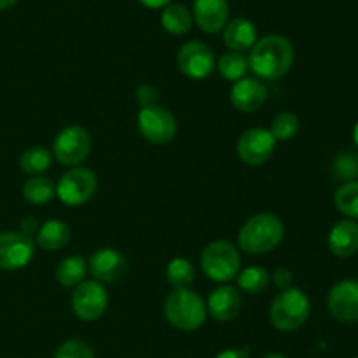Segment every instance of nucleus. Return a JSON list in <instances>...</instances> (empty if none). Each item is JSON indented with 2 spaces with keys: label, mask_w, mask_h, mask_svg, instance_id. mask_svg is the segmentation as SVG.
Returning a JSON list of instances; mask_svg holds the SVG:
<instances>
[{
  "label": "nucleus",
  "mask_w": 358,
  "mask_h": 358,
  "mask_svg": "<svg viewBox=\"0 0 358 358\" xmlns=\"http://www.w3.org/2000/svg\"><path fill=\"white\" fill-rule=\"evenodd\" d=\"M194 266L185 257H175L166 266V280L173 290L189 289L194 282Z\"/></svg>",
  "instance_id": "a878e982"
},
{
  "label": "nucleus",
  "mask_w": 358,
  "mask_h": 358,
  "mask_svg": "<svg viewBox=\"0 0 358 358\" xmlns=\"http://www.w3.org/2000/svg\"><path fill=\"white\" fill-rule=\"evenodd\" d=\"M264 358H287L285 355H282V353H271V355L264 357Z\"/></svg>",
  "instance_id": "58836bf2"
},
{
  "label": "nucleus",
  "mask_w": 358,
  "mask_h": 358,
  "mask_svg": "<svg viewBox=\"0 0 358 358\" xmlns=\"http://www.w3.org/2000/svg\"><path fill=\"white\" fill-rule=\"evenodd\" d=\"M329 313L343 324L358 322V282L341 280L331 289L327 296Z\"/></svg>",
  "instance_id": "ddd939ff"
},
{
  "label": "nucleus",
  "mask_w": 358,
  "mask_h": 358,
  "mask_svg": "<svg viewBox=\"0 0 358 358\" xmlns=\"http://www.w3.org/2000/svg\"><path fill=\"white\" fill-rule=\"evenodd\" d=\"M299 117L296 114H292V112H282V114L273 117L269 133H271L276 142H289V140H292L299 133Z\"/></svg>",
  "instance_id": "cd10ccee"
},
{
  "label": "nucleus",
  "mask_w": 358,
  "mask_h": 358,
  "mask_svg": "<svg viewBox=\"0 0 358 358\" xmlns=\"http://www.w3.org/2000/svg\"><path fill=\"white\" fill-rule=\"evenodd\" d=\"M91 150V136L80 126H66L52 142V156L63 166H79Z\"/></svg>",
  "instance_id": "0eeeda50"
},
{
  "label": "nucleus",
  "mask_w": 358,
  "mask_h": 358,
  "mask_svg": "<svg viewBox=\"0 0 358 358\" xmlns=\"http://www.w3.org/2000/svg\"><path fill=\"white\" fill-rule=\"evenodd\" d=\"M52 163V152L45 147H30L20 157L21 170L31 177H41V173L48 171Z\"/></svg>",
  "instance_id": "5701e85b"
},
{
  "label": "nucleus",
  "mask_w": 358,
  "mask_h": 358,
  "mask_svg": "<svg viewBox=\"0 0 358 358\" xmlns=\"http://www.w3.org/2000/svg\"><path fill=\"white\" fill-rule=\"evenodd\" d=\"M224 41L226 45L234 52H243L254 48L257 42L255 24L247 17H236L224 27Z\"/></svg>",
  "instance_id": "6ab92c4d"
},
{
  "label": "nucleus",
  "mask_w": 358,
  "mask_h": 358,
  "mask_svg": "<svg viewBox=\"0 0 358 358\" xmlns=\"http://www.w3.org/2000/svg\"><path fill=\"white\" fill-rule=\"evenodd\" d=\"M229 16L227 0H194V20L206 34L222 30Z\"/></svg>",
  "instance_id": "f3484780"
},
{
  "label": "nucleus",
  "mask_w": 358,
  "mask_h": 358,
  "mask_svg": "<svg viewBox=\"0 0 358 358\" xmlns=\"http://www.w3.org/2000/svg\"><path fill=\"white\" fill-rule=\"evenodd\" d=\"M56 196V184L48 177H31L23 185V198L30 205H45Z\"/></svg>",
  "instance_id": "b1692460"
},
{
  "label": "nucleus",
  "mask_w": 358,
  "mask_h": 358,
  "mask_svg": "<svg viewBox=\"0 0 358 358\" xmlns=\"http://www.w3.org/2000/svg\"><path fill=\"white\" fill-rule=\"evenodd\" d=\"M241 304H243V301H241L238 289L231 285H220L210 294L206 311L217 322H231L240 315Z\"/></svg>",
  "instance_id": "dca6fc26"
},
{
  "label": "nucleus",
  "mask_w": 358,
  "mask_h": 358,
  "mask_svg": "<svg viewBox=\"0 0 358 358\" xmlns=\"http://www.w3.org/2000/svg\"><path fill=\"white\" fill-rule=\"evenodd\" d=\"M329 250L339 259H348L358 252V222L339 220L329 233Z\"/></svg>",
  "instance_id": "a211bd4d"
},
{
  "label": "nucleus",
  "mask_w": 358,
  "mask_h": 358,
  "mask_svg": "<svg viewBox=\"0 0 358 358\" xmlns=\"http://www.w3.org/2000/svg\"><path fill=\"white\" fill-rule=\"evenodd\" d=\"M206 303L191 289L173 290L164 301V317L178 331H196L206 320Z\"/></svg>",
  "instance_id": "7ed1b4c3"
},
{
  "label": "nucleus",
  "mask_w": 358,
  "mask_h": 358,
  "mask_svg": "<svg viewBox=\"0 0 358 358\" xmlns=\"http://www.w3.org/2000/svg\"><path fill=\"white\" fill-rule=\"evenodd\" d=\"M55 358H94L93 350L90 348V345H86L84 341H66L56 350Z\"/></svg>",
  "instance_id": "7c9ffc66"
},
{
  "label": "nucleus",
  "mask_w": 358,
  "mask_h": 358,
  "mask_svg": "<svg viewBox=\"0 0 358 358\" xmlns=\"http://www.w3.org/2000/svg\"><path fill=\"white\" fill-rule=\"evenodd\" d=\"M38 220L35 219V217H23L20 222V233L27 234V236H34V234H37L38 231Z\"/></svg>",
  "instance_id": "72a5a7b5"
},
{
  "label": "nucleus",
  "mask_w": 358,
  "mask_h": 358,
  "mask_svg": "<svg viewBox=\"0 0 358 358\" xmlns=\"http://www.w3.org/2000/svg\"><path fill=\"white\" fill-rule=\"evenodd\" d=\"M136 126L138 131L147 142L156 143V145H164L171 142L177 135V119L168 108L159 107H147L138 112L136 117Z\"/></svg>",
  "instance_id": "6e6552de"
},
{
  "label": "nucleus",
  "mask_w": 358,
  "mask_h": 358,
  "mask_svg": "<svg viewBox=\"0 0 358 358\" xmlns=\"http://www.w3.org/2000/svg\"><path fill=\"white\" fill-rule=\"evenodd\" d=\"M355 358H358V357H355Z\"/></svg>",
  "instance_id": "ea45409f"
},
{
  "label": "nucleus",
  "mask_w": 358,
  "mask_h": 358,
  "mask_svg": "<svg viewBox=\"0 0 358 358\" xmlns=\"http://www.w3.org/2000/svg\"><path fill=\"white\" fill-rule=\"evenodd\" d=\"M135 100L142 108L147 107H156L159 101V91L152 86V84H142L138 90L135 91Z\"/></svg>",
  "instance_id": "2f4dec72"
},
{
  "label": "nucleus",
  "mask_w": 358,
  "mask_h": 358,
  "mask_svg": "<svg viewBox=\"0 0 358 358\" xmlns=\"http://www.w3.org/2000/svg\"><path fill=\"white\" fill-rule=\"evenodd\" d=\"M231 105L238 112L252 114L257 112L268 100V87L257 77H243L231 86L229 91Z\"/></svg>",
  "instance_id": "4468645a"
},
{
  "label": "nucleus",
  "mask_w": 358,
  "mask_h": 358,
  "mask_svg": "<svg viewBox=\"0 0 358 358\" xmlns=\"http://www.w3.org/2000/svg\"><path fill=\"white\" fill-rule=\"evenodd\" d=\"M177 65L185 77L201 80L206 79L215 69V56L205 42L189 41L178 49Z\"/></svg>",
  "instance_id": "9b49d317"
},
{
  "label": "nucleus",
  "mask_w": 358,
  "mask_h": 358,
  "mask_svg": "<svg viewBox=\"0 0 358 358\" xmlns=\"http://www.w3.org/2000/svg\"><path fill=\"white\" fill-rule=\"evenodd\" d=\"M91 276L100 283H114L122 276L126 269V257L119 250L110 247L98 248L87 261Z\"/></svg>",
  "instance_id": "2eb2a0df"
},
{
  "label": "nucleus",
  "mask_w": 358,
  "mask_h": 358,
  "mask_svg": "<svg viewBox=\"0 0 358 358\" xmlns=\"http://www.w3.org/2000/svg\"><path fill=\"white\" fill-rule=\"evenodd\" d=\"M238 289L245 294H250V296H257V294L264 292L269 287V273L264 268H259V266H250V268L243 269L241 273H238L236 276Z\"/></svg>",
  "instance_id": "393cba45"
},
{
  "label": "nucleus",
  "mask_w": 358,
  "mask_h": 358,
  "mask_svg": "<svg viewBox=\"0 0 358 358\" xmlns=\"http://www.w3.org/2000/svg\"><path fill=\"white\" fill-rule=\"evenodd\" d=\"M217 70H219L220 76L226 80H231V83H236V80L247 77L248 69V58L241 52L229 51L226 55L220 56L219 62L215 63Z\"/></svg>",
  "instance_id": "bb28decb"
},
{
  "label": "nucleus",
  "mask_w": 358,
  "mask_h": 358,
  "mask_svg": "<svg viewBox=\"0 0 358 358\" xmlns=\"http://www.w3.org/2000/svg\"><path fill=\"white\" fill-rule=\"evenodd\" d=\"M241 257L238 248L226 240H217L206 245L201 254V269L210 280L229 283L238 276Z\"/></svg>",
  "instance_id": "39448f33"
},
{
  "label": "nucleus",
  "mask_w": 358,
  "mask_h": 358,
  "mask_svg": "<svg viewBox=\"0 0 358 358\" xmlns=\"http://www.w3.org/2000/svg\"><path fill=\"white\" fill-rule=\"evenodd\" d=\"M215 358H250V353L245 348H229L220 352Z\"/></svg>",
  "instance_id": "f704fd0d"
},
{
  "label": "nucleus",
  "mask_w": 358,
  "mask_h": 358,
  "mask_svg": "<svg viewBox=\"0 0 358 358\" xmlns=\"http://www.w3.org/2000/svg\"><path fill=\"white\" fill-rule=\"evenodd\" d=\"M98 189L94 171L84 166H73L59 177L56 184V196L66 206H80L93 199Z\"/></svg>",
  "instance_id": "423d86ee"
},
{
  "label": "nucleus",
  "mask_w": 358,
  "mask_h": 358,
  "mask_svg": "<svg viewBox=\"0 0 358 358\" xmlns=\"http://www.w3.org/2000/svg\"><path fill=\"white\" fill-rule=\"evenodd\" d=\"M353 143H355V147L358 149V122L355 124V128H353Z\"/></svg>",
  "instance_id": "4c0bfd02"
},
{
  "label": "nucleus",
  "mask_w": 358,
  "mask_h": 358,
  "mask_svg": "<svg viewBox=\"0 0 358 358\" xmlns=\"http://www.w3.org/2000/svg\"><path fill=\"white\" fill-rule=\"evenodd\" d=\"M87 273V261L80 255L65 257L56 268V280L62 287H77L84 282Z\"/></svg>",
  "instance_id": "412c9836"
},
{
  "label": "nucleus",
  "mask_w": 358,
  "mask_h": 358,
  "mask_svg": "<svg viewBox=\"0 0 358 358\" xmlns=\"http://www.w3.org/2000/svg\"><path fill=\"white\" fill-rule=\"evenodd\" d=\"M332 173L343 184L346 182L358 180V154L352 150H343L336 156L334 164H332Z\"/></svg>",
  "instance_id": "c756f323"
},
{
  "label": "nucleus",
  "mask_w": 358,
  "mask_h": 358,
  "mask_svg": "<svg viewBox=\"0 0 358 358\" xmlns=\"http://www.w3.org/2000/svg\"><path fill=\"white\" fill-rule=\"evenodd\" d=\"M269 282L278 287L280 290L289 289V287H292V271L287 268H276L273 275H269Z\"/></svg>",
  "instance_id": "473e14b6"
},
{
  "label": "nucleus",
  "mask_w": 358,
  "mask_h": 358,
  "mask_svg": "<svg viewBox=\"0 0 358 358\" xmlns=\"http://www.w3.org/2000/svg\"><path fill=\"white\" fill-rule=\"evenodd\" d=\"M145 7H150V9H159V7H164L170 3V0H140Z\"/></svg>",
  "instance_id": "c9c22d12"
},
{
  "label": "nucleus",
  "mask_w": 358,
  "mask_h": 358,
  "mask_svg": "<svg viewBox=\"0 0 358 358\" xmlns=\"http://www.w3.org/2000/svg\"><path fill=\"white\" fill-rule=\"evenodd\" d=\"M108 294L103 283L96 280H84L72 292V310L77 318L84 322H94L107 311Z\"/></svg>",
  "instance_id": "1a4fd4ad"
},
{
  "label": "nucleus",
  "mask_w": 358,
  "mask_h": 358,
  "mask_svg": "<svg viewBox=\"0 0 358 358\" xmlns=\"http://www.w3.org/2000/svg\"><path fill=\"white\" fill-rule=\"evenodd\" d=\"M16 2H17V0H0V10L7 9V7H10V6H14Z\"/></svg>",
  "instance_id": "e433bc0d"
},
{
  "label": "nucleus",
  "mask_w": 358,
  "mask_h": 358,
  "mask_svg": "<svg viewBox=\"0 0 358 358\" xmlns=\"http://www.w3.org/2000/svg\"><path fill=\"white\" fill-rule=\"evenodd\" d=\"M276 149V140L266 128H250L241 133L236 142L238 157L248 166L268 163Z\"/></svg>",
  "instance_id": "9d476101"
},
{
  "label": "nucleus",
  "mask_w": 358,
  "mask_h": 358,
  "mask_svg": "<svg viewBox=\"0 0 358 358\" xmlns=\"http://www.w3.org/2000/svg\"><path fill=\"white\" fill-rule=\"evenodd\" d=\"M310 311V297L297 287H289L273 299L269 320L276 331L292 332L306 324Z\"/></svg>",
  "instance_id": "20e7f679"
},
{
  "label": "nucleus",
  "mask_w": 358,
  "mask_h": 358,
  "mask_svg": "<svg viewBox=\"0 0 358 358\" xmlns=\"http://www.w3.org/2000/svg\"><path fill=\"white\" fill-rule=\"evenodd\" d=\"M336 208L348 219H358V180L346 182L336 191L334 196Z\"/></svg>",
  "instance_id": "c85d7f7f"
},
{
  "label": "nucleus",
  "mask_w": 358,
  "mask_h": 358,
  "mask_svg": "<svg viewBox=\"0 0 358 358\" xmlns=\"http://www.w3.org/2000/svg\"><path fill=\"white\" fill-rule=\"evenodd\" d=\"M285 234V227L275 213H257L241 226L238 233V245L250 255H262L280 245Z\"/></svg>",
  "instance_id": "f03ea898"
},
{
  "label": "nucleus",
  "mask_w": 358,
  "mask_h": 358,
  "mask_svg": "<svg viewBox=\"0 0 358 358\" xmlns=\"http://www.w3.org/2000/svg\"><path fill=\"white\" fill-rule=\"evenodd\" d=\"M35 254L34 238L20 233L7 231L0 233V269L16 271L30 264Z\"/></svg>",
  "instance_id": "f8f14e48"
},
{
  "label": "nucleus",
  "mask_w": 358,
  "mask_h": 358,
  "mask_svg": "<svg viewBox=\"0 0 358 358\" xmlns=\"http://www.w3.org/2000/svg\"><path fill=\"white\" fill-rule=\"evenodd\" d=\"M294 65V45L282 35L259 38L248 55V69L261 80H278Z\"/></svg>",
  "instance_id": "f257e3e1"
},
{
  "label": "nucleus",
  "mask_w": 358,
  "mask_h": 358,
  "mask_svg": "<svg viewBox=\"0 0 358 358\" xmlns=\"http://www.w3.org/2000/svg\"><path fill=\"white\" fill-rule=\"evenodd\" d=\"M161 23H163L164 30L173 35L187 34L189 28L192 27V14L182 3H170L164 7L163 14H161Z\"/></svg>",
  "instance_id": "4be33fe9"
},
{
  "label": "nucleus",
  "mask_w": 358,
  "mask_h": 358,
  "mask_svg": "<svg viewBox=\"0 0 358 358\" xmlns=\"http://www.w3.org/2000/svg\"><path fill=\"white\" fill-rule=\"evenodd\" d=\"M70 227L69 224L59 219H49L38 227L37 240L35 243L45 252L59 250L70 241Z\"/></svg>",
  "instance_id": "aec40b11"
}]
</instances>
